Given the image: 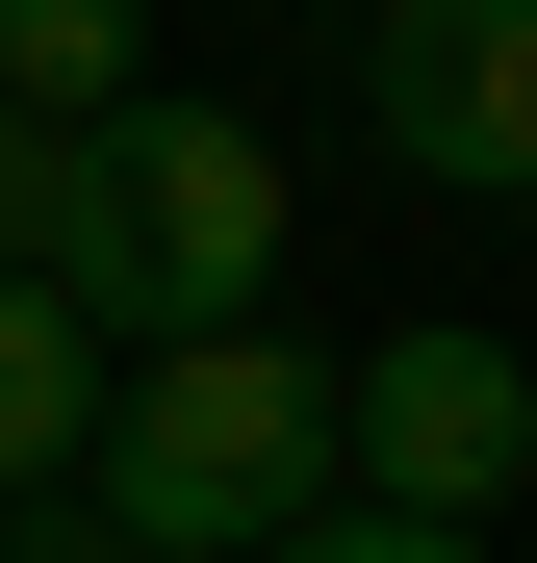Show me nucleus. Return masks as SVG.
<instances>
[{"label":"nucleus","mask_w":537,"mask_h":563,"mask_svg":"<svg viewBox=\"0 0 537 563\" xmlns=\"http://www.w3.org/2000/svg\"><path fill=\"white\" fill-rule=\"evenodd\" d=\"M77 487H103L128 563H256V538L333 487V358H307L282 308H231V333H128Z\"/></svg>","instance_id":"f257e3e1"},{"label":"nucleus","mask_w":537,"mask_h":563,"mask_svg":"<svg viewBox=\"0 0 537 563\" xmlns=\"http://www.w3.org/2000/svg\"><path fill=\"white\" fill-rule=\"evenodd\" d=\"M103 358L128 333H231V308H282V129L256 103H179V77H128L103 103Z\"/></svg>","instance_id":"f03ea898"},{"label":"nucleus","mask_w":537,"mask_h":563,"mask_svg":"<svg viewBox=\"0 0 537 563\" xmlns=\"http://www.w3.org/2000/svg\"><path fill=\"white\" fill-rule=\"evenodd\" d=\"M0 282H52V308L103 282V129H52V103H0ZM77 333H103V308H77Z\"/></svg>","instance_id":"39448f33"},{"label":"nucleus","mask_w":537,"mask_h":563,"mask_svg":"<svg viewBox=\"0 0 537 563\" xmlns=\"http://www.w3.org/2000/svg\"><path fill=\"white\" fill-rule=\"evenodd\" d=\"M77 435H103V333L52 282H0V487H77Z\"/></svg>","instance_id":"423d86ee"},{"label":"nucleus","mask_w":537,"mask_h":563,"mask_svg":"<svg viewBox=\"0 0 537 563\" xmlns=\"http://www.w3.org/2000/svg\"><path fill=\"white\" fill-rule=\"evenodd\" d=\"M154 77V0H0V103H52V129H103Z\"/></svg>","instance_id":"0eeeda50"},{"label":"nucleus","mask_w":537,"mask_h":563,"mask_svg":"<svg viewBox=\"0 0 537 563\" xmlns=\"http://www.w3.org/2000/svg\"><path fill=\"white\" fill-rule=\"evenodd\" d=\"M0 563H128V538H103V487H0Z\"/></svg>","instance_id":"1a4fd4ad"},{"label":"nucleus","mask_w":537,"mask_h":563,"mask_svg":"<svg viewBox=\"0 0 537 563\" xmlns=\"http://www.w3.org/2000/svg\"><path fill=\"white\" fill-rule=\"evenodd\" d=\"M512 461H537V358L486 333V308H435V333H358L333 358V487L358 512H512Z\"/></svg>","instance_id":"7ed1b4c3"},{"label":"nucleus","mask_w":537,"mask_h":563,"mask_svg":"<svg viewBox=\"0 0 537 563\" xmlns=\"http://www.w3.org/2000/svg\"><path fill=\"white\" fill-rule=\"evenodd\" d=\"M307 26H358V0H307Z\"/></svg>","instance_id":"9d476101"},{"label":"nucleus","mask_w":537,"mask_h":563,"mask_svg":"<svg viewBox=\"0 0 537 563\" xmlns=\"http://www.w3.org/2000/svg\"><path fill=\"white\" fill-rule=\"evenodd\" d=\"M256 563H486V538H461V512H358V487H307Z\"/></svg>","instance_id":"6e6552de"},{"label":"nucleus","mask_w":537,"mask_h":563,"mask_svg":"<svg viewBox=\"0 0 537 563\" xmlns=\"http://www.w3.org/2000/svg\"><path fill=\"white\" fill-rule=\"evenodd\" d=\"M358 103H384V179L537 206V0H358Z\"/></svg>","instance_id":"20e7f679"}]
</instances>
